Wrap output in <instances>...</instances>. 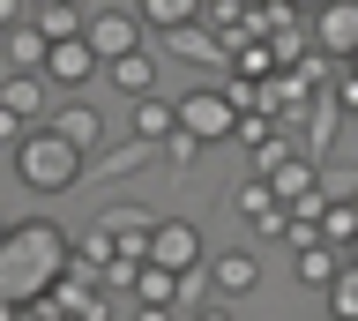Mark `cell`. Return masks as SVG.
Wrapping results in <instances>:
<instances>
[{
  "label": "cell",
  "mask_w": 358,
  "mask_h": 321,
  "mask_svg": "<svg viewBox=\"0 0 358 321\" xmlns=\"http://www.w3.org/2000/svg\"><path fill=\"white\" fill-rule=\"evenodd\" d=\"M45 45H52V38H45L30 15H15V23L0 30V52H8V68H45Z\"/></svg>",
  "instance_id": "cell-15"
},
{
  "label": "cell",
  "mask_w": 358,
  "mask_h": 321,
  "mask_svg": "<svg viewBox=\"0 0 358 321\" xmlns=\"http://www.w3.org/2000/svg\"><path fill=\"white\" fill-rule=\"evenodd\" d=\"M291 254H299V262H291V276H299L306 292H321V284L336 276V262H343V254H336L329 239H306V247H291Z\"/></svg>",
  "instance_id": "cell-17"
},
{
  "label": "cell",
  "mask_w": 358,
  "mask_h": 321,
  "mask_svg": "<svg viewBox=\"0 0 358 321\" xmlns=\"http://www.w3.org/2000/svg\"><path fill=\"white\" fill-rule=\"evenodd\" d=\"M0 105L22 113V120H45V113H52V83H45L38 68H8V75H0Z\"/></svg>",
  "instance_id": "cell-10"
},
{
  "label": "cell",
  "mask_w": 358,
  "mask_h": 321,
  "mask_svg": "<svg viewBox=\"0 0 358 321\" xmlns=\"http://www.w3.org/2000/svg\"><path fill=\"white\" fill-rule=\"evenodd\" d=\"M313 45L329 60H351L358 45V0H313Z\"/></svg>",
  "instance_id": "cell-8"
},
{
  "label": "cell",
  "mask_w": 358,
  "mask_h": 321,
  "mask_svg": "<svg viewBox=\"0 0 358 321\" xmlns=\"http://www.w3.org/2000/svg\"><path fill=\"white\" fill-rule=\"evenodd\" d=\"M321 306L343 314V321H358V269H351V262H336V276L321 284Z\"/></svg>",
  "instance_id": "cell-18"
},
{
  "label": "cell",
  "mask_w": 358,
  "mask_h": 321,
  "mask_svg": "<svg viewBox=\"0 0 358 321\" xmlns=\"http://www.w3.org/2000/svg\"><path fill=\"white\" fill-rule=\"evenodd\" d=\"M67 254H75L67 231L45 224V217H30V224H0V299H15V314H22V306L67 269Z\"/></svg>",
  "instance_id": "cell-1"
},
{
  "label": "cell",
  "mask_w": 358,
  "mask_h": 321,
  "mask_svg": "<svg viewBox=\"0 0 358 321\" xmlns=\"http://www.w3.org/2000/svg\"><path fill=\"white\" fill-rule=\"evenodd\" d=\"M172 284H179V276L164 269V262H150V254H142L127 292H134V306H142V314H164V306H172Z\"/></svg>",
  "instance_id": "cell-14"
},
{
  "label": "cell",
  "mask_w": 358,
  "mask_h": 321,
  "mask_svg": "<svg viewBox=\"0 0 358 321\" xmlns=\"http://www.w3.org/2000/svg\"><path fill=\"white\" fill-rule=\"evenodd\" d=\"M97 75H112V90H120V97H142V90H157V60H150V52H142V45L112 52V60H105V68H97Z\"/></svg>",
  "instance_id": "cell-12"
},
{
  "label": "cell",
  "mask_w": 358,
  "mask_h": 321,
  "mask_svg": "<svg viewBox=\"0 0 358 321\" xmlns=\"http://www.w3.org/2000/svg\"><path fill=\"white\" fill-rule=\"evenodd\" d=\"M313 224H321V239H329V247H343V239H351V231H358V209L343 202V194H329V202H321V217H313Z\"/></svg>",
  "instance_id": "cell-20"
},
{
  "label": "cell",
  "mask_w": 358,
  "mask_h": 321,
  "mask_svg": "<svg viewBox=\"0 0 358 321\" xmlns=\"http://www.w3.org/2000/svg\"><path fill=\"white\" fill-rule=\"evenodd\" d=\"M75 8H90V0H75Z\"/></svg>",
  "instance_id": "cell-29"
},
{
  "label": "cell",
  "mask_w": 358,
  "mask_h": 321,
  "mask_svg": "<svg viewBox=\"0 0 358 321\" xmlns=\"http://www.w3.org/2000/svg\"><path fill=\"white\" fill-rule=\"evenodd\" d=\"M231 209H239L246 224H254L262 209H276V194H268V180H262V172H254V180H239V187H231Z\"/></svg>",
  "instance_id": "cell-22"
},
{
  "label": "cell",
  "mask_w": 358,
  "mask_h": 321,
  "mask_svg": "<svg viewBox=\"0 0 358 321\" xmlns=\"http://www.w3.org/2000/svg\"><path fill=\"white\" fill-rule=\"evenodd\" d=\"M45 127H52V135H67L75 150H83V157H90V150H97L105 135H112V127H105V113H97V105H83L75 90H67V105H60L52 120H45Z\"/></svg>",
  "instance_id": "cell-9"
},
{
  "label": "cell",
  "mask_w": 358,
  "mask_h": 321,
  "mask_svg": "<svg viewBox=\"0 0 358 321\" xmlns=\"http://www.w3.org/2000/svg\"><path fill=\"white\" fill-rule=\"evenodd\" d=\"M172 113H179V127H187V135H201V142H231V97L209 90V83H201V90H179Z\"/></svg>",
  "instance_id": "cell-4"
},
{
  "label": "cell",
  "mask_w": 358,
  "mask_h": 321,
  "mask_svg": "<svg viewBox=\"0 0 358 321\" xmlns=\"http://www.w3.org/2000/svg\"><path fill=\"white\" fill-rule=\"evenodd\" d=\"M351 68H358V45H351Z\"/></svg>",
  "instance_id": "cell-28"
},
{
  "label": "cell",
  "mask_w": 358,
  "mask_h": 321,
  "mask_svg": "<svg viewBox=\"0 0 358 321\" xmlns=\"http://www.w3.org/2000/svg\"><path fill=\"white\" fill-rule=\"evenodd\" d=\"M83 38H90V52H97V68H105L112 52L142 45V15H127V8H97V0H90V8H83Z\"/></svg>",
  "instance_id": "cell-5"
},
{
  "label": "cell",
  "mask_w": 358,
  "mask_h": 321,
  "mask_svg": "<svg viewBox=\"0 0 358 321\" xmlns=\"http://www.w3.org/2000/svg\"><path fill=\"white\" fill-rule=\"evenodd\" d=\"M83 164H90V157H83L67 135H52L45 120H30V127L15 135V180L30 187V194H67V187L83 180Z\"/></svg>",
  "instance_id": "cell-2"
},
{
  "label": "cell",
  "mask_w": 358,
  "mask_h": 321,
  "mask_svg": "<svg viewBox=\"0 0 358 321\" xmlns=\"http://www.w3.org/2000/svg\"><path fill=\"white\" fill-rule=\"evenodd\" d=\"M22 127H30V120H22V113H8V105H0V150H15V135H22Z\"/></svg>",
  "instance_id": "cell-23"
},
{
  "label": "cell",
  "mask_w": 358,
  "mask_h": 321,
  "mask_svg": "<svg viewBox=\"0 0 358 321\" xmlns=\"http://www.w3.org/2000/svg\"><path fill=\"white\" fill-rule=\"evenodd\" d=\"M22 15H30L45 38H75V30H83V8H75V0H45V8H22Z\"/></svg>",
  "instance_id": "cell-19"
},
{
  "label": "cell",
  "mask_w": 358,
  "mask_h": 321,
  "mask_svg": "<svg viewBox=\"0 0 358 321\" xmlns=\"http://www.w3.org/2000/svg\"><path fill=\"white\" fill-rule=\"evenodd\" d=\"M134 113H127V135H142V142H164L179 127V113H172V97H157V90H142V97H127Z\"/></svg>",
  "instance_id": "cell-13"
},
{
  "label": "cell",
  "mask_w": 358,
  "mask_h": 321,
  "mask_svg": "<svg viewBox=\"0 0 358 321\" xmlns=\"http://www.w3.org/2000/svg\"><path fill=\"white\" fill-rule=\"evenodd\" d=\"M336 105H343V113H358V68L343 75V83H336Z\"/></svg>",
  "instance_id": "cell-24"
},
{
  "label": "cell",
  "mask_w": 358,
  "mask_h": 321,
  "mask_svg": "<svg viewBox=\"0 0 358 321\" xmlns=\"http://www.w3.org/2000/svg\"><path fill=\"white\" fill-rule=\"evenodd\" d=\"M142 254H150V262H164V269L179 276V269H201V254H209V247H201V231L187 224V217H157Z\"/></svg>",
  "instance_id": "cell-7"
},
{
  "label": "cell",
  "mask_w": 358,
  "mask_h": 321,
  "mask_svg": "<svg viewBox=\"0 0 358 321\" xmlns=\"http://www.w3.org/2000/svg\"><path fill=\"white\" fill-rule=\"evenodd\" d=\"M15 15H22V0H0V30H8V23H15Z\"/></svg>",
  "instance_id": "cell-25"
},
{
  "label": "cell",
  "mask_w": 358,
  "mask_h": 321,
  "mask_svg": "<svg viewBox=\"0 0 358 321\" xmlns=\"http://www.w3.org/2000/svg\"><path fill=\"white\" fill-rule=\"evenodd\" d=\"M336 254H343V262H351V269H358V231H351V239H343V247H336Z\"/></svg>",
  "instance_id": "cell-26"
},
{
  "label": "cell",
  "mask_w": 358,
  "mask_h": 321,
  "mask_svg": "<svg viewBox=\"0 0 358 321\" xmlns=\"http://www.w3.org/2000/svg\"><path fill=\"white\" fill-rule=\"evenodd\" d=\"M201 276H209V292H217V314L231 299L262 292V254L254 247H231V254H201Z\"/></svg>",
  "instance_id": "cell-3"
},
{
  "label": "cell",
  "mask_w": 358,
  "mask_h": 321,
  "mask_svg": "<svg viewBox=\"0 0 358 321\" xmlns=\"http://www.w3.org/2000/svg\"><path fill=\"white\" fill-rule=\"evenodd\" d=\"M90 157L105 164V180H127V172H142V164H157V142H142V135H127V142H97Z\"/></svg>",
  "instance_id": "cell-16"
},
{
  "label": "cell",
  "mask_w": 358,
  "mask_h": 321,
  "mask_svg": "<svg viewBox=\"0 0 358 321\" xmlns=\"http://www.w3.org/2000/svg\"><path fill=\"white\" fill-rule=\"evenodd\" d=\"M150 224H157V217H150V209H134V202H120V209L97 217V231L112 239V254H142V247H150Z\"/></svg>",
  "instance_id": "cell-11"
},
{
  "label": "cell",
  "mask_w": 358,
  "mask_h": 321,
  "mask_svg": "<svg viewBox=\"0 0 358 321\" xmlns=\"http://www.w3.org/2000/svg\"><path fill=\"white\" fill-rule=\"evenodd\" d=\"M38 75L52 83V90H90V83H97V52H90V38H83V30H75V38H52Z\"/></svg>",
  "instance_id": "cell-6"
},
{
  "label": "cell",
  "mask_w": 358,
  "mask_h": 321,
  "mask_svg": "<svg viewBox=\"0 0 358 321\" xmlns=\"http://www.w3.org/2000/svg\"><path fill=\"white\" fill-rule=\"evenodd\" d=\"M336 194H343V187H336ZM343 202H351V209H358V180H351V194H343Z\"/></svg>",
  "instance_id": "cell-27"
},
{
  "label": "cell",
  "mask_w": 358,
  "mask_h": 321,
  "mask_svg": "<svg viewBox=\"0 0 358 321\" xmlns=\"http://www.w3.org/2000/svg\"><path fill=\"white\" fill-rule=\"evenodd\" d=\"M134 15L157 23V30H179V23H194V15H201V0H142Z\"/></svg>",
  "instance_id": "cell-21"
}]
</instances>
